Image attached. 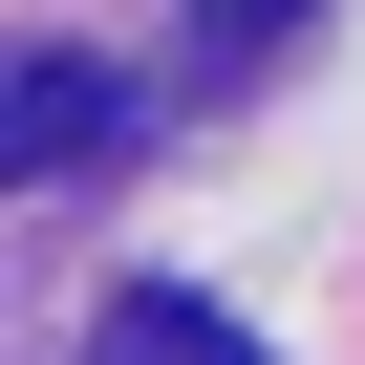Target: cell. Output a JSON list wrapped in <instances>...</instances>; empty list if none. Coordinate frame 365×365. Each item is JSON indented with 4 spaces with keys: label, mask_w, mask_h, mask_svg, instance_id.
<instances>
[{
    "label": "cell",
    "mask_w": 365,
    "mask_h": 365,
    "mask_svg": "<svg viewBox=\"0 0 365 365\" xmlns=\"http://www.w3.org/2000/svg\"><path fill=\"white\" fill-rule=\"evenodd\" d=\"M108 150H129V65L108 43H0V194L108 172Z\"/></svg>",
    "instance_id": "cell-1"
},
{
    "label": "cell",
    "mask_w": 365,
    "mask_h": 365,
    "mask_svg": "<svg viewBox=\"0 0 365 365\" xmlns=\"http://www.w3.org/2000/svg\"><path fill=\"white\" fill-rule=\"evenodd\" d=\"M86 365H258V344H237V322H215V301H172V279H129V301H108V344H86Z\"/></svg>",
    "instance_id": "cell-2"
},
{
    "label": "cell",
    "mask_w": 365,
    "mask_h": 365,
    "mask_svg": "<svg viewBox=\"0 0 365 365\" xmlns=\"http://www.w3.org/2000/svg\"><path fill=\"white\" fill-rule=\"evenodd\" d=\"M279 22H301V0H194V65H258Z\"/></svg>",
    "instance_id": "cell-3"
}]
</instances>
